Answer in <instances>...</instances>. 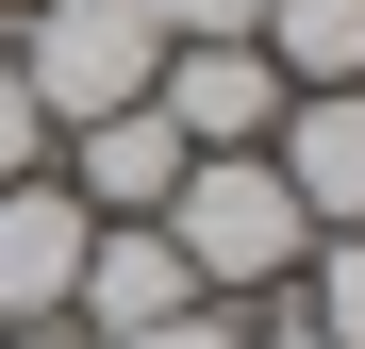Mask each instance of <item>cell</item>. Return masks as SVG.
<instances>
[{
    "label": "cell",
    "mask_w": 365,
    "mask_h": 349,
    "mask_svg": "<svg viewBox=\"0 0 365 349\" xmlns=\"http://www.w3.org/2000/svg\"><path fill=\"white\" fill-rule=\"evenodd\" d=\"M266 166L299 183V216H316V233H365V84H299L282 133H266Z\"/></svg>",
    "instance_id": "cell-6"
},
{
    "label": "cell",
    "mask_w": 365,
    "mask_h": 349,
    "mask_svg": "<svg viewBox=\"0 0 365 349\" xmlns=\"http://www.w3.org/2000/svg\"><path fill=\"white\" fill-rule=\"evenodd\" d=\"M34 166H50V116H34V84H17V67H0V183H34Z\"/></svg>",
    "instance_id": "cell-10"
},
{
    "label": "cell",
    "mask_w": 365,
    "mask_h": 349,
    "mask_svg": "<svg viewBox=\"0 0 365 349\" xmlns=\"http://www.w3.org/2000/svg\"><path fill=\"white\" fill-rule=\"evenodd\" d=\"M299 283H316V349H365V233H316V250H299Z\"/></svg>",
    "instance_id": "cell-9"
},
{
    "label": "cell",
    "mask_w": 365,
    "mask_h": 349,
    "mask_svg": "<svg viewBox=\"0 0 365 349\" xmlns=\"http://www.w3.org/2000/svg\"><path fill=\"white\" fill-rule=\"evenodd\" d=\"M166 34H266V0H150Z\"/></svg>",
    "instance_id": "cell-12"
},
{
    "label": "cell",
    "mask_w": 365,
    "mask_h": 349,
    "mask_svg": "<svg viewBox=\"0 0 365 349\" xmlns=\"http://www.w3.org/2000/svg\"><path fill=\"white\" fill-rule=\"evenodd\" d=\"M0 67L34 84V116H50V133H83V116L150 100V67H166V17H150V0H34Z\"/></svg>",
    "instance_id": "cell-2"
},
{
    "label": "cell",
    "mask_w": 365,
    "mask_h": 349,
    "mask_svg": "<svg viewBox=\"0 0 365 349\" xmlns=\"http://www.w3.org/2000/svg\"><path fill=\"white\" fill-rule=\"evenodd\" d=\"M182 300H200V266L166 250V216H100V233H83V283H67V316H83L100 349H133V333H150V316H182Z\"/></svg>",
    "instance_id": "cell-4"
},
{
    "label": "cell",
    "mask_w": 365,
    "mask_h": 349,
    "mask_svg": "<svg viewBox=\"0 0 365 349\" xmlns=\"http://www.w3.org/2000/svg\"><path fill=\"white\" fill-rule=\"evenodd\" d=\"M0 17H17V0H0Z\"/></svg>",
    "instance_id": "cell-15"
},
{
    "label": "cell",
    "mask_w": 365,
    "mask_h": 349,
    "mask_svg": "<svg viewBox=\"0 0 365 349\" xmlns=\"http://www.w3.org/2000/svg\"><path fill=\"white\" fill-rule=\"evenodd\" d=\"M166 250L200 266V300H282L299 250H316V216H299V183H282L266 150H200L166 183Z\"/></svg>",
    "instance_id": "cell-1"
},
{
    "label": "cell",
    "mask_w": 365,
    "mask_h": 349,
    "mask_svg": "<svg viewBox=\"0 0 365 349\" xmlns=\"http://www.w3.org/2000/svg\"><path fill=\"white\" fill-rule=\"evenodd\" d=\"M83 233H100V216L50 183V166H34V183H0V333H50V316H67Z\"/></svg>",
    "instance_id": "cell-5"
},
{
    "label": "cell",
    "mask_w": 365,
    "mask_h": 349,
    "mask_svg": "<svg viewBox=\"0 0 365 349\" xmlns=\"http://www.w3.org/2000/svg\"><path fill=\"white\" fill-rule=\"evenodd\" d=\"M266 67H282V100L299 84H365V0H266Z\"/></svg>",
    "instance_id": "cell-8"
},
{
    "label": "cell",
    "mask_w": 365,
    "mask_h": 349,
    "mask_svg": "<svg viewBox=\"0 0 365 349\" xmlns=\"http://www.w3.org/2000/svg\"><path fill=\"white\" fill-rule=\"evenodd\" d=\"M182 166H200V150H182L150 100H116V116H83V166H67V200H83V216H166V183H182Z\"/></svg>",
    "instance_id": "cell-7"
},
{
    "label": "cell",
    "mask_w": 365,
    "mask_h": 349,
    "mask_svg": "<svg viewBox=\"0 0 365 349\" xmlns=\"http://www.w3.org/2000/svg\"><path fill=\"white\" fill-rule=\"evenodd\" d=\"M133 349H250V316H232V300H182V316H150Z\"/></svg>",
    "instance_id": "cell-11"
},
{
    "label": "cell",
    "mask_w": 365,
    "mask_h": 349,
    "mask_svg": "<svg viewBox=\"0 0 365 349\" xmlns=\"http://www.w3.org/2000/svg\"><path fill=\"white\" fill-rule=\"evenodd\" d=\"M250 349H316V316H299V300H282V316H266V333H250Z\"/></svg>",
    "instance_id": "cell-13"
},
{
    "label": "cell",
    "mask_w": 365,
    "mask_h": 349,
    "mask_svg": "<svg viewBox=\"0 0 365 349\" xmlns=\"http://www.w3.org/2000/svg\"><path fill=\"white\" fill-rule=\"evenodd\" d=\"M150 116H166L182 150H266V133H282V67H266L250 34H166Z\"/></svg>",
    "instance_id": "cell-3"
},
{
    "label": "cell",
    "mask_w": 365,
    "mask_h": 349,
    "mask_svg": "<svg viewBox=\"0 0 365 349\" xmlns=\"http://www.w3.org/2000/svg\"><path fill=\"white\" fill-rule=\"evenodd\" d=\"M0 349H50V333H0Z\"/></svg>",
    "instance_id": "cell-14"
}]
</instances>
